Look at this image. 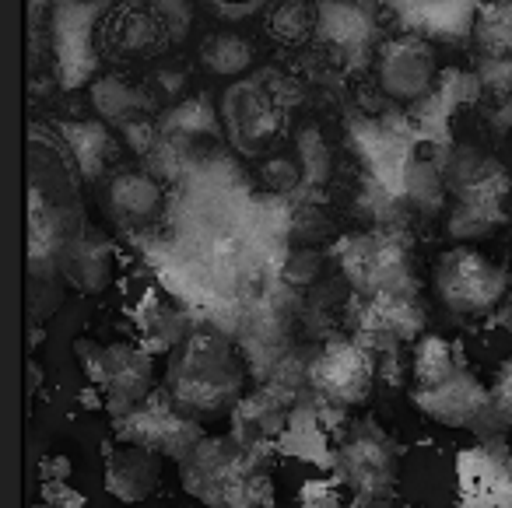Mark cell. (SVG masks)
I'll list each match as a JSON object with an SVG mask.
<instances>
[{"label": "cell", "mask_w": 512, "mask_h": 508, "mask_svg": "<svg viewBox=\"0 0 512 508\" xmlns=\"http://www.w3.org/2000/svg\"><path fill=\"white\" fill-rule=\"evenodd\" d=\"M113 263H116L113 239L88 221V225L67 242L64 253H60V277H64L74 291L99 295V291H106L109 281H113Z\"/></svg>", "instance_id": "cell-14"}, {"label": "cell", "mask_w": 512, "mask_h": 508, "mask_svg": "<svg viewBox=\"0 0 512 508\" xmlns=\"http://www.w3.org/2000/svg\"><path fill=\"white\" fill-rule=\"evenodd\" d=\"M414 407L446 428H463L477 435L484 445H498L509 431L512 417L491 396V386H481L474 372L460 368L435 389H414Z\"/></svg>", "instance_id": "cell-4"}, {"label": "cell", "mask_w": 512, "mask_h": 508, "mask_svg": "<svg viewBox=\"0 0 512 508\" xmlns=\"http://www.w3.org/2000/svg\"><path fill=\"white\" fill-rule=\"evenodd\" d=\"M491 396H495L498 407L512 417V354L495 368V375H491Z\"/></svg>", "instance_id": "cell-25"}, {"label": "cell", "mask_w": 512, "mask_h": 508, "mask_svg": "<svg viewBox=\"0 0 512 508\" xmlns=\"http://www.w3.org/2000/svg\"><path fill=\"white\" fill-rule=\"evenodd\" d=\"M120 438L123 442H137V445H148V449L162 452V456H172V459H183L193 445L200 442L197 435V421L183 417L172 400L165 396L162 389V400H144L134 414L120 417Z\"/></svg>", "instance_id": "cell-11"}, {"label": "cell", "mask_w": 512, "mask_h": 508, "mask_svg": "<svg viewBox=\"0 0 512 508\" xmlns=\"http://www.w3.org/2000/svg\"><path fill=\"white\" fill-rule=\"evenodd\" d=\"M432 284L439 302L460 316H484L509 291V277L491 256L477 253L474 246H453L435 260Z\"/></svg>", "instance_id": "cell-6"}, {"label": "cell", "mask_w": 512, "mask_h": 508, "mask_svg": "<svg viewBox=\"0 0 512 508\" xmlns=\"http://www.w3.org/2000/svg\"><path fill=\"white\" fill-rule=\"evenodd\" d=\"M25 172H29V277L43 284L60 274L64 246L88 225L81 204V165L64 130L50 123H29Z\"/></svg>", "instance_id": "cell-1"}, {"label": "cell", "mask_w": 512, "mask_h": 508, "mask_svg": "<svg viewBox=\"0 0 512 508\" xmlns=\"http://www.w3.org/2000/svg\"><path fill=\"white\" fill-rule=\"evenodd\" d=\"M102 204L106 214L120 225H141V221L155 218L162 207V190L151 176L144 172H120L106 183L102 190Z\"/></svg>", "instance_id": "cell-16"}, {"label": "cell", "mask_w": 512, "mask_h": 508, "mask_svg": "<svg viewBox=\"0 0 512 508\" xmlns=\"http://www.w3.org/2000/svg\"><path fill=\"white\" fill-rule=\"evenodd\" d=\"M144 4L162 18V25L172 32V39L186 36V29L193 22V0H144Z\"/></svg>", "instance_id": "cell-23"}, {"label": "cell", "mask_w": 512, "mask_h": 508, "mask_svg": "<svg viewBox=\"0 0 512 508\" xmlns=\"http://www.w3.org/2000/svg\"><path fill=\"white\" fill-rule=\"evenodd\" d=\"M221 120L228 127L232 144L242 155H256L278 137L281 130V102L260 81H235L221 99Z\"/></svg>", "instance_id": "cell-10"}, {"label": "cell", "mask_w": 512, "mask_h": 508, "mask_svg": "<svg viewBox=\"0 0 512 508\" xmlns=\"http://www.w3.org/2000/svg\"><path fill=\"white\" fill-rule=\"evenodd\" d=\"M179 480L207 508H264L271 501V463L264 449L235 435H200L179 459Z\"/></svg>", "instance_id": "cell-3"}, {"label": "cell", "mask_w": 512, "mask_h": 508, "mask_svg": "<svg viewBox=\"0 0 512 508\" xmlns=\"http://www.w3.org/2000/svg\"><path fill=\"white\" fill-rule=\"evenodd\" d=\"M172 407L190 421H218L235 414L246 389V365L225 337L211 330H193L169 354L162 379Z\"/></svg>", "instance_id": "cell-2"}, {"label": "cell", "mask_w": 512, "mask_h": 508, "mask_svg": "<svg viewBox=\"0 0 512 508\" xmlns=\"http://www.w3.org/2000/svg\"><path fill=\"white\" fill-rule=\"evenodd\" d=\"M264 29L281 46L309 43L320 29V4L316 0H271L264 11Z\"/></svg>", "instance_id": "cell-17"}, {"label": "cell", "mask_w": 512, "mask_h": 508, "mask_svg": "<svg viewBox=\"0 0 512 508\" xmlns=\"http://www.w3.org/2000/svg\"><path fill=\"white\" fill-rule=\"evenodd\" d=\"M200 60H204V67L211 74L239 78L253 64V46L242 36H235V32H211L204 39V46H200Z\"/></svg>", "instance_id": "cell-20"}, {"label": "cell", "mask_w": 512, "mask_h": 508, "mask_svg": "<svg viewBox=\"0 0 512 508\" xmlns=\"http://www.w3.org/2000/svg\"><path fill=\"white\" fill-rule=\"evenodd\" d=\"M460 358H456L453 344L442 337H421L414 347V389H435L460 372Z\"/></svg>", "instance_id": "cell-19"}, {"label": "cell", "mask_w": 512, "mask_h": 508, "mask_svg": "<svg viewBox=\"0 0 512 508\" xmlns=\"http://www.w3.org/2000/svg\"><path fill=\"white\" fill-rule=\"evenodd\" d=\"M50 25H53V4L50 0H29V53L32 64L46 57L50 50Z\"/></svg>", "instance_id": "cell-22"}, {"label": "cell", "mask_w": 512, "mask_h": 508, "mask_svg": "<svg viewBox=\"0 0 512 508\" xmlns=\"http://www.w3.org/2000/svg\"><path fill=\"white\" fill-rule=\"evenodd\" d=\"M376 78L390 99L414 102L432 88L435 81V53L425 39L418 36H397L383 43L376 60Z\"/></svg>", "instance_id": "cell-12"}, {"label": "cell", "mask_w": 512, "mask_h": 508, "mask_svg": "<svg viewBox=\"0 0 512 508\" xmlns=\"http://www.w3.org/2000/svg\"><path fill=\"white\" fill-rule=\"evenodd\" d=\"M204 4L225 22H242V18L256 15V11H267L271 0H204Z\"/></svg>", "instance_id": "cell-24"}, {"label": "cell", "mask_w": 512, "mask_h": 508, "mask_svg": "<svg viewBox=\"0 0 512 508\" xmlns=\"http://www.w3.org/2000/svg\"><path fill=\"white\" fill-rule=\"evenodd\" d=\"M141 337L151 354H162V351L172 354L186 340L183 319H179V312L169 309L165 302H151L141 319Z\"/></svg>", "instance_id": "cell-21"}, {"label": "cell", "mask_w": 512, "mask_h": 508, "mask_svg": "<svg viewBox=\"0 0 512 508\" xmlns=\"http://www.w3.org/2000/svg\"><path fill=\"white\" fill-rule=\"evenodd\" d=\"M162 477V452L137 442H120L106 456V491L123 505L151 498Z\"/></svg>", "instance_id": "cell-15"}, {"label": "cell", "mask_w": 512, "mask_h": 508, "mask_svg": "<svg viewBox=\"0 0 512 508\" xmlns=\"http://www.w3.org/2000/svg\"><path fill=\"white\" fill-rule=\"evenodd\" d=\"M36 508H60V505H36Z\"/></svg>", "instance_id": "cell-26"}, {"label": "cell", "mask_w": 512, "mask_h": 508, "mask_svg": "<svg viewBox=\"0 0 512 508\" xmlns=\"http://www.w3.org/2000/svg\"><path fill=\"white\" fill-rule=\"evenodd\" d=\"M309 379L330 403L358 407V403H365L372 396L376 365H372V354L358 340L334 337L316 351L313 365H309Z\"/></svg>", "instance_id": "cell-9"}, {"label": "cell", "mask_w": 512, "mask_h": 508, "mask_svg": "<svg viewBox=\"0 0 512 508\" xmlns=\"http://www.w3.org/2000/svg\"><path fill=\"white\" fill-rule=\"evenodd\" d=\"M334 473L362 501H383L397 491L400 449L376 421H362L337 445Z\"/></svg>", "instance_id": "cell-7"}, {"label": "cell", "mask_w": 512, "mask_h": 508, "mask_svg": "<svg viewBox=\"0 0 512 508\" xmlns=\"http://www.w3.org/2000/svg\"><path fill=\"white\" fill-rule=\"evenodd\" d=\"M474 46L484 57H509L512 53V0H488L481 4L470 25Z\"/></svg>", "instance_id": "cell-18"}, {"label": "cell", "mask_w": 512, "mask_h": 508, "mask_svg": "<svg viewBox=\"0 0 512 508\" xmlns=\"http://www.w3.org/2000/svg\"><path fill=\"white\" fill-rule=\"evenodd\" d=\"M172 32L162 25V18L144 4V0H116L113 8L95 25V46L102 57L134 64V60H151L169 50Z\"/></svg>", "instance_id": "cell-8"}, {"label": "cell", "mask_w": 512, "mask_h": 508, "mask_svg": "<svg viewBox=\"0 0 512 508\" xmlns=\"http://www.w3.org/2000/svg\"><path fill=\"white\" fill-rule=\"evenodd\" d=\"M460 508H512L509 456L498 445L460 456Z\"/></svg>", "instance_id": "cell-13"}, {"label": "cell", "mask_w": 512, "mask_h": 508, "mask_svg": "<svg viewBox=\"0 0 512 508\" xmlns=\"http://www.w3.org/2000/svg\"><path fill=\"white\" fill-rule=\"evenodd\" d=\"M78 361L92 382L99 386L109 414L120 417L134 414L155 389V361L148 347L134 344H95V340H78Z\"/></svg>", "instance_id": "cell-5"}]
</instances>
